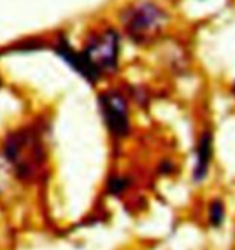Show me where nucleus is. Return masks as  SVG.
Listing matches in <instances>:
<instances>
[{"label": "nucleus", "mask_w": 235, "mask_h": 250, "mask_svg": "<svg viewBox=\"0 0 235 250\" xmlns=\"http://www.w3.org/2000/svg\"><path fill=\"white\" fill-rule=\"evenodd\" d=\"M3 158L10 171L21 183L39 181L47 165V152L36 127H21L10 132L3 142Z\"/></svg>", "instance_id": "nucleus-1"}, {"label": "nucleus", "mask_w": 235, "mask_h": 250, "mask_svg": "<svg viewBox=\"0 0 235 250\" xmlns=\"http://www.w3.org/2000/svg\"><path fill=\"white\" fill-rule=\"evenodd\" d=\"M57 52L89 83H97L105 73L116 68L119 39L115 31L110 29L103 34L94 36L82 52H74L66 42H60Z\"/></svg>", "instance_id": "nucleus-2"}, {"label": "nucleus", "mask_w": 235, "mask_h": 250, "mask_svg": "<svg viewBox=\"0 0 235 250\" xmlns=\"http://www.w3.org/2000/svg\"><path fill=\"white\" fill-rule=\"evenodd\" d=\"M98 104L101 116H103V121L111 136L121 139L129 134L131 121L126 99L116 90H106L98 97Z\"/></svg>", "instance_id": "nucleus-3"}, {"label": "nucleus", "mask_w": 235, "mask_h": 250, "mask_svg": "<svg viewBox=\"0 0 235 250\" xmlns=\"http://www.w3.org/2000/svg\"><path fill=\"white\" fill-rule=\"evenodd\" d=\"M161 13L153 5H140L136 10H132L131 17L127 18V33L131 34L132 39L143 41L147 39L148 34L155 33L161 26Z\"/></svg>", "instance_id": "nucleus-4"}, {"label": "nucleus", "mask_w": 235, "mask_h": 250, "mask_svg": "<svg viewBox=\"0 0 235 250\" xmlns=\"http://www.w3.org/2000/svg\"><path fill=\"white\" fill-rule=\"evenodd\" d=\"M211 162H213V134L210 131H205L198 139L195 150V165H194L195 183H201L208 176Z\"/></svg>", "instance_id": "nucleus-5"}, {"label": "nucleus", "mask_w": 235, "mask_h": 250, "mask_svg": "<svg viewBox=\"0 0 235 250\" xmlns=\"http://www.w3.org/2000/svg\"><path fill=\"white\" fill-rule=\"evenodd\" d=\"M226 221V205L221 199H215L208 205V223L213 228L222 226V223Z\"/></svg>", "instance_id": "nucleus-6"}, {"label": "nucleus", "mask_w": 235, "mask_h": 250, "mask_svg": "<svg viewBox=\"0 0 235 250\" xmlns=\"http://www.w3.org/2000/svg\"><path fill=\"white\" fill-rule=\"evenodd\" d=\"M127 189V179L126 178H115L110 181V190L113 194H119V192H124Z\"/></svg>", "instance_id": "nucleus-7"}, {"label": "nucleus", "mask_w": 235, "mask_h": 250, "mask_svg": "<svg viewBox=\"0 0 235 250\" xmlns=\"http://www.w3.org/2000/svg\"><path fill=\"white\" fill-rule=\"evenodd\" d=\"M5 165H7V162H5V158H3V162H0V192H2V189L5 188L3 186V173H5Z\"/></svg>", "instance_id": "nucleus-8"}, {"label": "nucleus", "mask_w": 235, "mask_h": 250, "mask_svg": "<svg viewBox=\"0 0 235 250\" xmlns=\"http://www.w3.org/2000/svg\"><path fill=\"white\" fill-rule=\"evenodd\" d=\"M0 86H2V78H0Z\"/></svg>", "instance_id": "nucleus-9"}]
</instances>
